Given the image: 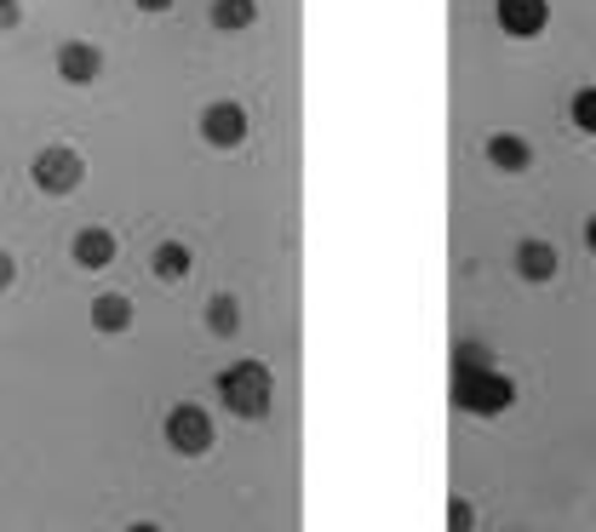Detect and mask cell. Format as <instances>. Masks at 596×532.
<instances>
[{
  "label": "cell",
  "instance_id": "cell-1",
  "mask_svg": "<svg viewBox=\"0 0 596 532\" xmlns=\"http://www.w3.org/2000/svg\"><path fill=\"white\" fill-rule=\"evenodd\" d=\"M218 401L236 413V418H247V424L270 418V401H276L270 367H264V361H236V367H224L218 373Z\"/></svg>",
  "mask_w": 596,
  "mask_h": 532
},
{
  "label": "cell",
  "instance_id": "cell-3",
  "mask_svg": "<svg viewBox=\"0 0 596 532\" xmlns=\"http://www.w3.org/2000/svg\"><path fill=\"white\" fill-rule=\"evenodd\" d=\"M213 441H218V429H213L207 407L178 401V407L167 413V447H173L178 458H202V452H213Z\"/></svg>",
  "mask_w": 596,
  "mask_h": 532
},
{
  "label": "cell",
  "instance_id": "cell-20",
  "mask_svg": "<svg viewBox=\"0 0 596 532\" xmlns=\"http://www.w3.org/2000/svg\"><path fill=\"white\" fill-rule=\"evenodd\" d=\"M132 7H138V12H167L173 0H132Z\"/></svg>",
  "mask_w": 596,
  "mask_h": 532
},
{
  "label": "cell",
  "instance_id": "cell-5",
  "mask_svg": "<svg viewBox=\"0 0 596 532\" xmlns=\"http://www.w3.org/2000/svg\"><path fill=\"white\" fill-rule=\"evenodd\" d=\"M247 132H253V121H247V109L236 104V97H218V104L202 109V138H207L213 149H236V144H247Z\"/></svg>",
  "mask_w": 596,
  "mask_h": 532
},
{
  "label": "cell",
  "instance_id": "cell-12",
  "mask_svg": "<svg viewBox=\"0 0 596 532\" xmlns=\"http://www.w3.org/2000/svg\"><path fill=\"white\" fill-rule=\"evenodd\" d=\"M150 270L167 281V286L184 281V275H189V247H184V241H161V247L150 252Z\"/></svg>",
  "mask_w": 596,
  "mask_h": 532
},
{
  "label": "cell",
  "instance_id": "cell-10",
  "mask_svg": "<svg viewBox=\"0 0 596 532\" xmlns=\"http://www.w3.org/2000/svg\"><path fill=\"white\" fill-rule=\"evenodd\" d=\"M70 252H75V263H81V270H110V263H115V252H121V241L110 236V229H81V236L70 241Z\"/></svg>",
  "mask_w": 596,
  "mask_h": 532
},
{
  "label": "cell",
  "instance_id": "cell-11",
  "mask_svg": "<svg viewBox=\"0 0 596 532\" xmlns=\"http://www.w3.org/2000/svg\"><path fill=\"white\" fill-rule=\"evenodd\" d=\"M92 326L110 332V338H115V332H126V326H132V298H121V292H97V298H92Z\"/></svg>",
  "mask_w": 596,
  "mask_h": 532
},
{
  "label": "cell",
  "instance_id": "cell-15",
  "mask_svg": "<svg viewBox=\"0 0 596 532\" xmlns=\"http://www.w3.org/2000/svg\"><path fill=\"white\" fill-rule=\"evenodd\" d=\"M568 115H574V126H579V132H590V138H596V86H579V92H574Z\"/></svg>",
  "mask_w": 596,
  "mask_h": 532
},
{
  "label": "cell",
  "instance_id": "cell-17",
  "mask_svg": "<svg viewBox=\"0 0 596 532\" xmlns=\"http://www.w3.org/2000/svg\"><path fill=\"white\" fill-rule=\"evenodd\" d=\"M448 526H453V532H471V526H476V510L465 504V498H453V504H448Z\"/></svg>",
  "mask_w": 596,
  "mask_h": 532
},
{
  "label": "cell",
  "instance_id": "cell-7",
  "mask_svg": "<svg viewBox=\"0 0 596 532\" xmlns=\"http://www.w3.org/2000/svg\"><path fill=\"white\" fill-rule=\"evenodd\" d=\"M58 75L70 86H86V81L104 75V52H97L92 41H63L58 46Z\"/></svg>",
  "mask_w": 596,
  "mask_h": 532
},
{
  "label": "cell",
  "instance_id": "cell-4",
  "mask_svg": "<svg viewBox=\"0 0 596 532\" xmlns=\"http://www.w3.org/2000/svg\"><path fill=\"white\" fill-rule=\"evenodd\" d=\"M29 178H35V189H41V195H75V189H81V178H86V166H81V155H75L70 144H52V149H41V155H35Z\"/></svg>",
  "mask_w": 596,
  "mask_h": 532
},
{
  "label": "cell",
  "instance_id": "cell-21",
  "mask_svg": "<svg viewBox=\"0 0 596 532\" xmlns=\"http://www.w3.org/2000/svg\"><path fill=\"white\" fill-rule=\"evenodd\" d=\"M585 247H590V258H596V212L585 218Z\"/></svg>",
  "mask_w": 596,
  "mask_h": 532
},
{
  "label": "cell",
  "instance_id": "cell-9",
  "mask_svg": "<svg viewBox=\"0 0 596 532\" xmlns=\"http://www.w3.org/2000/svg\"><path fill=\"white\" fill-rule=\"evenodd\" d=\"M511 263H516V275H522L527 286L556 281V247H551V241H534V236H527V241L511 252Z\"/></svg>",
  "mask_w": 596,
  "mask_h": 532
},
{
  "label": "cell",
  "instance_id": "cell-8",
  "mask_svg": "<svg viewBox=\"0 0 596 532\" xmlns=\"http://www.w3.org/2000/svg\"><path fill=\"white\" fill-rule=\"evenodd\" d=\"M482 155H487L493 173H527V166H534V144H527L522 132H493L482 144Z\"/></svg>",
  "mask_w": 596,
  "mask_h": 532
},
{
  "label": "cell",
  "instance_id": "cell-16",
  "mask_svg": "<svg viewBox=\"0 0 596 532\" xmlns=\"http://www.w3.org/2000/svg\"><path fill=\"white\" fill-rule=\"evenodd\" d=\"M465 367H493V355H487L482 344H459V355H453V373H465Z\"/></svg>",
  "mask_w": 596,
  "mask_h": 532
},
{
  "label": "cell",
  "instance_id": "cell-6",
  "mask_svg": "<svg viewBox=\"0 0 596 532\" xmlns=\"http://www.w3.org/2000/svg\"><path fill=\"white\" fill-rule=\"evenodd\" d=\"M493 23H500L511 41H534L551 23V0H493Z\"/></svg>",
  "mask_w": 596,
  "mask_h": 532
},
{
  "label": "cell",
  "instance_id": "cell-14",
  "mask_svg": "<svg viewBox=\"0 0 596 532\" xmlns=\"http://www.w3.org/2000/svg\"><path fill=\"white\" fill-rule=\"evenodd\" d=\"M213 23L229 29V35H236V29H253L258 23V0H213Z\"/></svg>",
  "mask_w": 596,
  "mask_h": 532
},
{
  "label": "cell",
  "instance_id": "cell-2",
  "mask_svg": "<svg viewBox=\"0 0 596 532\" xmlns=\"http://www.w3.org/2000/svg\"><path fill=\"white\" fill-rule=\"evenodd\" d=\"M453 407L471 418H500L516 407V384L500 367H465V373H453Z\"/></svg>",
  "mask_w": 596,
  "mask_h": 532
},
{
  "label": "cell",
  "instance_id": "cell-19",
  "mask_svg": "<svg viewBox=\"0 0 596 532\" xmlns=\"http://www.w3.org/2000/svg\"><path fill=\"white\" fill-rule=\"evenodd\" d=\"M18 23V0H0V29H12Z\"/></svg>",
  "mask_w": 596,
  "mask_h": 532
},
{
  "label": "cell",
  "instance_id": "cell-18",
  "mask_svg": "<svg viewBox=\"0 0 596 532\" xmlns=\"http://www.w3.org/2000/svg\"><path fill=\"white\" fill-rule=\"evenodd\" d=\"M12 281H18V258H12V252H0V292H7Z\"/></svg>",
  "mask_w": 596,
  "mask_h": 532
},
{
  "label": "cell",
  "instance_id": "cell-13",
  "mask_svg": "<svg viewBox=\"0 0 596 532\" xmlns=\"http://www.w3.org/2000/svg\"><path fill=\"white\" fill-rule=\"evenodd\" d=\"M207 326L218 332V338H236V332H242V304H236L229 292L207 298Z\"/></svg>",
  "mask_w": 596,
  "mask_h": 532
}]
</instances>
